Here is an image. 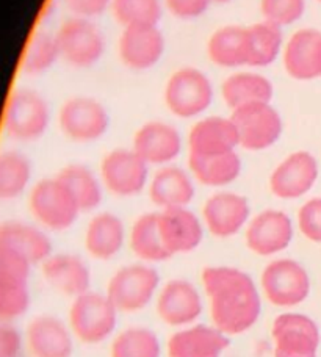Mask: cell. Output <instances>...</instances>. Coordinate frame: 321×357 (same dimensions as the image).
Instances as JSON below:
<instances>
[{
    "mask_svg": "<svg viewBox=\"0 0 321 357\" xmlns=\"http://www.w3.org/2000/svg\"><path fill=\"white\" fill-rule=\"evenodd\" d=\"M202 284L210 299L211 320L223 334H243L259 320L260 295L245 271L232 266H209L202 271Z\"/></svg>",
    "mask_w": 321,
    "mask_h": 357,
    "instance_id": "obj_1",
    "label": "cell"
},
{
    "mask_svg": "<svg viewBox=\"0 0 321 357\" xmlns=\"http://www.w3.org/2000/svg\"><path fill=\"white\" fill-rule=\"evenodd\" d=\"M118 309L107 295L87 291L75 296L69 310L73 333L85 343L107 340L117 328Z\"/></svg>",
    "mask_w": 321,
    "mask_h": 357,
    "instance_id": "obj_2",
    "label": "cell"
},
{
    "mask_svg": "<svg viewBox=\"0 0 321 357\" xmlns=\"http://www.w3.org/2000/svg\"><path fill=\"white\" fill-rule=\"evenodd\" d=\"M165 102L172 114L188 119L202 114L214 102V85L196 68L172 73L165 86Z\"/></svg>",
    "mask_w": 321,
    "mask_h": 357,
    "instance_id": "obj_3",
    "label": "cell"
},
{
    "mask_svg": "<svg viewBox=\"0 0 321 357\" xmlns=\"http://www.w3.org/2000/svg\"><path fill=\"white\" fill-rule=\"evenodd\" d=\"M29 204L35 218L52 231L69 229L82 212L74 195L59 177L38 182L31 190Z\"/></svg>",
    "mask_w": 321,
    "mask_h": 357,
    "instance_id": "obj_4",
    "label": "cell"
},
{
    "mask_svg": "<svg viewBox=\"0 0 321 357\" xmlns=\"http://www.w3.org/2000/svg\"><path fill=\"white\" fill-rule=\"evenodd\" d=\"M60 56L70 66L89 68L98 63L105 50V38L91 19L70 17L55 33Z\"/></svg>",
    "mask_w": 321,
    "mask_h": 357,
    "instance_id": "obj_5",
    "label": "cell"
},
{
    "mask_svg": "<svg viewBox=\"0 0 321 357\" xmlns=\"http://www.w3.org/2000/svg\"><path fill=\"white\" fill-rule=\"evenodd\" d=\"M239 132L240 146L248 151H265L282 135V118L271 102H255L235 108L230 114Z\"/></svg>",
    "mask_w": 321,
    "mask_h": 357,
    "instance_id": "obj_6",
    "label": "cell"
},
{
    "mask_svg": "<svg viewBox=\"0 0 321 357\" xmlns=\"http://www.w3.org/2000/svg\"><path fill=\"white\" fill-rule=\"evenodd\" d=\"M30 266L21 254L0 246V321L10 323L27 312Z\"/></svg>",
    "mask_w": 321,
    "mask_h": 357,
    "instance_id": "obj_7",
    "label": "cell"
},
{
    "mask_svg": "<svg viewBox=\"0 0 321 357\" xmlns=\"http://www.w3.org/2000/svg\"><path fill=\"white\" fill-rule=\"evenodd\" d=\"M160 284L157 270L146 265H128L113 274L105 295L118 312H138L144 309L156 295Z\"/></svg>",
    "mask_w": 321,
    "mask_h": 357,
    "instance_id": "obj_8",
    "label": "cell"
},
{
    "mask_svg": "<svg viewBox=\"0 0 321 357\" xmlns=\"http://www.w3.org/2000/svg\"><path fill=\"white\" fill-rule=\"evenodd\" d=\"M262 289L271 304L293 307L309 296L311 279L303 265L292 259H278L263 270Z\"/></svg>",
    "mask_w": 321,
    "mask_h": 357,
    "instance_id": "obj_9",
    "label": "cell"
},
{
    "mask_svg": "<svg viewBox=\"0 0 321 357\" xmlns=\"http://www.w3.org/2000/svg\"><path fill=\"white\" fill-rule=\"evenodd\" d=\"M49 121V105L43 96L30 89H19L11 94L3 116V127L10 137L33 142L44 135Z\"/></svg>",
    "mask_w": 321,
    "mask_h": 357,
    "instance_id": "obj_10",
    "label": "cell"
},
{
    "mask_svg": "<svg viewBox=\"0 0 321 357\" xmlns=\"http://www.w3.org/2000/svg\"><path fill=\"white\" fill-rule=\"evenodd\" d=\"M59 123L68 138L79 143H89L105 135L110 127V116L99 100L75 96L61 105Z\"/></svg>",
    "mask_w": 321,
    "mask_h": 357,
    "instance_id": "obj_11",
    "label": "cell"
},
{
    "mask_svg": "<svg viewBox=\"0 0 321 357\" xmlns=\"http://www.w3.org/2000/svg\"><path fill=\"white\" fill-rule=\"evenodd\" d=\"M147 167L149 165L133 149H114L102 160V182L113 195L121 197L137 196L147 183Z\"/></svg>",
    "mask_w": 321,
    "mask_h": 357,
    "instance_id": "obj_12",
    "label": "cell"
},
{
    "mask_svg": "<svg viewBox=\"0 0 321 357\" xmlns=\"http://www.w3.org/2000/svg\"><path fill=\"white\" fill-rule=\"evenodd\" d=\"M274 356L315 357L320 331L315 321L303 314H282L273 323Z\"/></svg>",
    "mask_w": 321,
    "mask_h": 357,
    "instance_id": "obj_13",
    "label": "cell"
},
{
    "mask_svg": "<svg viewBox=\"0 0 321 357\" xmlns=\"http://www.w3.org/2000/svg\"><path fill=\"white\" fill-rule=\"evenodd\" d=\"M318 178V163L311 152L298 151L284 158L269 176V190L281 199H298Z\"/></svg>",
    "mask_w": 321,
    "mask_h": 357,
    "instance_id": "obj_14",
    "label": "cell"
},
{
    "mask_svg": "<svg viewBox=\"0 0 321 357\" xmlns=\"http://www.w3.org/2000/svg\"><path fill=\"white\" fill-rule=\"evenodd\" d=\"M293 222L282 210H263L246 229V245L257 256H274L290 246Z\"/></svg>",
    "mask_w": 321,
    "mask_h": 357,
    "instance_id": "obj_15",
    "label": "cell"
},
{
    "mask_svg": "<svg viewBox=\"0 0 321 357\" xmlns=\"http://www.w3.org/2000/svg\"><path fill=\"white\" fill-rule=\"evenodd\" d=\"M119 59L127 68L146 71L157 65L165 54V36L158 25L126 27L118 43Z\"/></svg>",
    "mask_w": 321,
    "mask_h": 357,
    "instance_id": "obj_16",
    "label": "cell"
},
{
    "mask_svg": "<svg viewBox=\"0 0 321 357\" xmlns=\"http://www.w3.org/2000/svg\"><path fill=\"white\" fill-rule=\"evenodd\" d=\"M202 215L211 235L218 238H229L245 227L251 215V207L245 196L232 191H221L205 201Z\"/></svg>",
    "mask_w": 321,
    "mask_h": 357,
    "instance_id": "obj_17",
    "label": "cell"
},
{
    "mask_svg": "<svg viewBox=\"0 0 321 357\" xmlns=\"http://www.w3.org/2000/svg\"><path fill=\"white\" fill-rule=\"evenodd\" d=\"M147 165H168L182 151V137L174 126L163 121H149L133 137V148Z\"/></svg>",
    "mask_w": 321,
    "mask_h": 357,
    "instance_id": "obj_18",
    "label": "cell"
},
{
    "mask_svg": "<svg viewBox=\"0 0 321 357\" xmlns=\"http://www.w3.org/2000/svg\"><path fill=\"white\" fill-rule=\"evenodd\" d=\"M158 231L171 256L195 251L204 238L201 221L187 207L165 208L158 212Z\"/></svg>",
    "mask_w": 321,
    "mask_h": 357,
    "instance_id": "obj_19",
    "label": "cell"
},
{
    "mask_svg": "<svg viewBox=\"0 0 321 357\" xmlns=\"http://www.w3.org/2000/svg\"><path fill=\"white\" fill-rule=\"evenodd\" d=\"M157 314L170 326H185L202 314L201 295L188 280H170L158 295Z\"/></svg>",
    "mask_w": 321,
    "mask_h": 357,
    "instance_id": "obj_20",
    "label": "cell"
},
{
    "mask_svg": "<svg viewBox=\"0 0 321 357\" xmlns=\"http://www.w3.org/2000/svg\"><path fill=\"white\" fill-rule=\"evenodd\" d=\"M284 68L290 77L312 80L321 77V31H294L284 47Z\"/></svg>",
    "mask_w": 321,
    "mask_h": 357,
    "instance_id": "obj_21",
    "label": "cell"
},
{
    "mask_svg": "<svg viewBox=\"0 0 321 357\" xmlns=\"http://www.w3.org/2000/svg\"><path fill=\"white\" fill-rule=\"evenodd\" d=\"M240 146L234 121L223 116H209L191 127L188 135L190 154L216 155L237 151Z\"/></svg>",
    "mask_w": 321,
    "mask_h": 357,
    "instance_id": "obj_22",
    "label": "cell"
},
{
    "mask_svg": "<svg viewBox=\"0 0 321 357\" xmlns=\"http://www.w3.org/2000/svg\"><path fill=\"white\" fill-rule=\"evenodd\" d=\"M229 347V335L220 329L196 324L171 335L168 357H220Z\"/></svg>",
    "mask_w": 321,
    "mask_h": 357,
    "instance_id": "obj_23",
    "label": "cell"
},
{
    "mask_svg": "<svg viewBox=\"0 0 321 357\" xmlns=\"http://www.w3.org/2000/svg\"><path fill=\"white\" fill-rule=\"evenodd\" d=\"M27 343L35 357H70L74 343L69 329L59 318L43 315L27 328Z\"/></svg>",
    "mask_w": 321,
    "mask_h": 357,
    "instance_id": "obj_24",
    "label": "cell"
},
{
    "mask_svg": "<svg viewBox=\"0 0 321 357\" xmlns=\"http://www.w3.org/2000/svg\"><path fill=\"white\" fill-rule=\"evenodd\" d=\"M43 274L59 291L79 296L89 290L91 273L88 265L74 254H55L43 262Z\"/></svg>",
    "mask_w": 321,
    "mask_h": 357,
    "instance_id": "obj_25",
    "label": "cell"
},
{
    "mask_svg": "<svg viewBox=\"0 0 321 357\" xmlns=\"http://www.w3.org/2000/svg\"><path fill=\"white\" fill-rule=\"evenodd\" d=\"M0 246L21 254L31 265L43 264L52 256V241L47 235L21 221H5L0 225Z\"/></svg>",
    "mask_w": 321,
    "mask_h": 357,
    "instance_id": "obj_26",
    "label": "cell"
},
{
    "mask_svg": "<svg viewBox=\"0 0 321 357\" xmlns=\"http://www.w3.org/2000/svg\"><path fill=\"white\" fill-rule=\"evenodd\" d=\"M149 197L162 210L187 207L195 197V185L182 168L163 167L152 177Z\"/></svg>",
    "mask_w": 321,
    "mask_h": 357,
    "instance_id": "obj_27",
    "label": "cell"
},
{
    "mask_svg": "<svg viewBox=\"0 0 321 357\" xmlns=\"http://www.w3.org/2000/svg\"><path fill=\"white\" fill-rule=\"evenodd\" d=\"M209 59L221 68H240L249 63L248 27L224 25L210 36L207 43Z\"/></svg>",
    "mask_w": 321,
    "mask_h": 357,
    "instance_id": "obj_28",
    "label": "cell"
},
{
    "mask_svg": "<svg viewBox=\"0 0 321 357\" xmlns=\"http://www.w3.org/2000/svg\"><path fill=\"white\" fill-rule=\"evenodd\" d=\"M126 229L119 216L110 212L96 215L85 232V248L94 259L110 260L123 250Z\"/></svg>",
    "mask_w": 321,
    "mask_h": 357,
    "instance_id": "obj_29",
    "label": "cell"
},
{
    "mask_svg": "<svg viewBox=\"0 0 321 357\" xmlns=\"http://www.w3.org/2000/svg\"><path fill=\"white\" fill-rule=\"evenodd\" d=\"M221 96L226 104L235 110L255 102H271L274 86L265 75L241 71L235 73L223 82Z\"/></svg>",
    "mask_w": 321,
    "mask_h": 357,
    "instance_id": "obj_30",
    "label": "cell"
},
{
    "mask_svg": "<svg viewBox=\"0 0 321 357\" xmlns=\"http://www.w3.org/2000/svg\"><path fill=\"white\" fill-rule=\"evenodd\" d=\"M188 167L199 183L205 187H226L241 173V158L237 151L216 155H188Z\"/></svg>",
    "mask_w": 321,
    "mask_h": 357,
    "instance_id": "obj_31",
    "label": "cell"
},
{
    "mask_svg": "<svg viewBox=\"0 0 321 357\" xmlns=\"http://www.w3.org/2000/svg\"><path fill=\"white\" fill-rule=\"evenodd\" d=\"M130 248L140 259L147 262H165L172 256L166 250L158 231V212L144 213L133 222Z\"/></svg>",
    "mask_w": 321,
    "mask_h": 357,
    "instance_id": "obj_32",
    "label": "cell"
},
{
    "mask_svg": "<svg viewBox=\"0 0 321 357\" xmlns=\"http://www.w3.org/2000/svg\"><path fill=\"white\" fill-rule=\"evenodd\" d=\"M249 63L251 68H267L281 55L284 35L282 29L271 22L262 21L248 27Z\"/></svg>",
    "mask_w": 321,
    "mask_h": 357,
    "instance_id": "obj_33",
    "label": "cell"
},
{
    "mask_svg": "<svg viewBox=\"0 0 321 357\" xmlns=\"http://www.w3.org/2000/svg\"><path fill=\"white\" fill-rule=\"evenodd\" d=\"M57 177L70 190L82 212H91L100 206L102 187L98 177L85 165H68Z\"/></svg>",
    "mask_w": 321,
    "mask_h": 357,
    "instance_id": "obj_34",
    "label": "cell"
},
{
    "mask_svg": "<svg viewBox=\"0 0 321 357\" xmlns=\"http://www.w3.org/2000/svg\"><path fill=\"white\" fill-rule=\"evenodd\" d=\"M31 177L30 160L17 151L0 154V199H15L27 188Z\"/></svg>",
    "mask_w": 321,
    "mask_h": 357,
    "instance_id": "obj_35",
    "label": "cell"
},
{
    "mask_svg": "<svg viewBox=\"0 0 321 357\" xmlns=\"http://www.w3.org/2000/svg\"><path fill=\"white\" fill-rule=\"evenodd\" d=\"M162 347L156 333L147 328H128L113 340L112 357H160Z\"/></svg>",
    "mask_w": 321,
    "mask_h": 357,
    "instance_id": "obj_36",
    "label": "cell"
},
{
    "mask_svg": "<svg viewBox=\"0 0 321 357\" xmlns=\"http://www.w3.org/2000/svg\"><path fill=\"white\" fill-rule=\"evenodd\" d=\"M60 59V49L55 35L40 30L31 36L24 54L22 69L30 75H38L49 71Z\"/></svg>",
    "mask_w": 321,
    "mask_h": 357,
    "instance_id": "obj_37",
    "label": "cell"
},
{
    "mask_svg": "<svg viewBox=\"0 0 321 357\" xmlns=\"http://www.w3.org/2000/svg\"><path fill=\"white\" fill-rule=\"evenodd\" d=\"M112 15L126 27L158 25L163 15L160 0H112Z\"/></svg>",
    "mask_w": 321,
    "mask_h": 357,
    "instance_id": "obj_38",
    "label": "cell"
},
{
    "mask_svg": "<svg viewBox=\"0 0 321 357\" xmlns=\"http://www.w3.org/2000/svg\"><path fill=\"white\" fill-rule=\"evenodd\" d=\"M306 11V0H260L263 21L284 29L298 22Z\"/></svg>",
    "mask_w": 321,
    "mask_h": 357,
    "instance_id": "obj_39",
    "label": "cell"
},
{
    "mask_svg": "<svg viewBox=\"0 0 321 357\" xmlns=\"http://www.w3.org/2000/svg\"><path fill=\"white\" fill-rule=\"evenodd\" d=\"M298 225L304 237L321 243V197H313L299 208Z\"/></svg>",
    "mask_w": 321,
    "mask_h": 357,
    "instance_id": "obj_40",
    "label": "cell"
},
{
    "mask_svg": "<svg viewBox=\"0 0 321 357\" xmlns=\"http://www.w3.org/2000/svg\"><path fill=\"white\" fill-rule=\"evenodd\" d=\"M211 3V0H165L166 8L179 19L201 17Z\"/></svg>",
    "mask_w": 321,
    "mask_h": 357,
    "instance_id": "obj_41",
    "label": "cell"
},
{
    "mask_svg": "<svg viewBox=\"0 0 321 357\" xmlns=\"http://www.w3.org/2000/svg\"><path fill=\"white\" fill-rule=\"evenodd\" d=\"M63 3L74 16L91 19L104 15L110 8L112 0H63Z\"/></svg>",
    "mask_w": 321,
    "mask_h": 357,
    "instance_id": "obj_42",
    "label": "cell"
},
{
    "mask_svg": "<svg viewBox=\"0 0 321 357\" xmlns=\"http://www.w3.org/2000/svg\"><path fill=\"white\" fill-rule=\"evenodd\" d=\"M22 348V337L8 321H0V357H17Z\"/></svg>",
    "mask_w": 321,
    "mask_h": 357,
    "instance_id": "obj_43",
    "label": "cell"
},
{
    "mask_svg": "<svg viewBox=\"0 0 321 357\" xmlns=\"http://www.w3.org/2000/svg\"><path fill=\"white\" fill-rule=\"evenodd\" d=\"M214 3H229L230 0H211Z\"/></svg>",
    "mask_w": 321,
    "mask_h": 357,
    "instance_id": "obj_44",
    "label": "cell"
},
{
    "mask_svg": "<svg viewBox=\"0 0 321 357\" xmlns=\"http://www.w3.org/2000/svg\"><path fill=\"white\" fill-rule=\"evenodd\" d=\"M274 357H285V356H274ZM290 357H306V356H290Z\"/></svg>",
    "mask_w": 321,
    "mask_h": 357,
    "instance_id": "obj_45",
    "label": "cell"
},
{
    "mask_svg": "<svg viewBox=\"0 0 321 357\" xmlns=\"http://www.w3.org/2000/svg\"><path fill=\"white\" fill-rule=\"evenodd\" d=\"M318 2H321V0H318Z\"/></svg>",
    "mask_w": 321,
    "mask_h": 357,
    "instance_id": "obj_46",
    "label": "cell"
}]
</instances>
